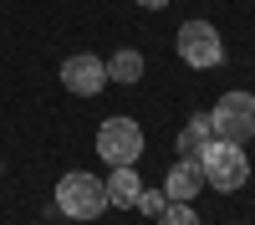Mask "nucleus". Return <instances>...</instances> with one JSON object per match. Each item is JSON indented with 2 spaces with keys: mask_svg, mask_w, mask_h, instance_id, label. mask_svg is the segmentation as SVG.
Listing matches in <instances>:
<instances>
[{
  "mask_svg": "<svg viewBox=\"0 0 255 225\" xmlns=\"http://www.w3.org/2000/svg\"><path fill=\"white\" fill-rule=\"evenodd\" d=\"M61 87L77 92V97H97L102 87H108V61L92 56V51H77L61 61Z\"/></svg>",
  "mask_w": 255,
  "mask_h": 225,
  "instance_id": "obj_6",
  "label": "nucleus"
},
{
  "mask_svg": "<svg viewBox=\"0 0 255 225\" xmlns=\"http://www.w3.org/2000/svg\"><path fill=\"white\" fill-rule=\"evenodd\" d=\"M138 195H143V174L133 164H118L113 179H108V205L113 210H128V205H138Z\"/></svg>",
  "mask_w": 255,
  "mask_h": 225,
  "instance_id": "obj_8",
  "label": "nucleus"
},
{
  "mask_svg": "<svg viewBox=\"0 0 255 225\" xmlns=\"http://www.w3.org/2000/svg\"><path fill=\"white\" fill-rule=\"evenodd\" d=\"M209 128H215V138L250 143L255 138V92H225L209 108Z\"/></svg>",
  "mask_w": 255,
  "mask_h": 225,
  "instance_id": "obj_3",
  "label": "nucleus"
},
{
  "mask_svg": "<svg viewBox=\"0 0 255 225\" xmlns=\"http://www.w3.org/2000/svg\"><path fill=\"white\" fill-rule=\"evenodd\" d=\"M102 210H108V184H102L97 174H61L56 179V215H72V220H97Z\"/></svg>",
  "mask_w": 255,
  "mask_h": 225,
  "instance_id": "obj_2",
  "label": "nucleus"
},
{
  "mask_svg": "<svg viewBox=\"0 0 255 225\" xmlns=\"http://www.w3.org/2000/svg\"><path fill=\"white\" fill-rule=\"evenodd\" d=\"M209 138H215V128H209V113H194V118L179 128V159H199Z\"/></svg>",
  "mask_w": 255,
  "mask_h": 225,
  "instance_id": "obj_9",
  "label": "nucleus"
},
{
  "mask_svg": "<svg viewBox=\"0 0 255 225\" xmlns=\"http://www.w3.org/2000/svg\"><path fill=\"white\" fill-rule=\"evenodd\" d=\"M138 5H143V10H163L168 0H138Z\"/></svg>",
  "mask_w": 255,
  "mask_h": 225,
  "instance_id": "obj_13",
  "label": "nucleus"
},
{
  "mask_svg": "<svg viewBox=\"0 0 255 225\" xmlns=\"http://www.w3.org/2000/svg\"><path fill=\"white\" fill-rule=\"evenodd\" d=\"M199 190H204V169H199V159H179L174 169H168V179H163V195H168V200H184V205H194Z\"/></svg>",
  "mask_w": 255,
  "mask_h": 225,
  "instance_id": "obj_7",
  "label": "nucleus"
},
{
  "mask_svg": "<svg viewBox=\"0 0 255 225\" xmlns=\"http://www.w3.org/2000/svg\"><path fill=\"white\" fill-rule=\"evenodd\" d=\"M138 210H143L148 220L163 215V210H168V195H163V190H143V195H138Z\"/></svg>",
  "mask_w": 255,
  "mask_h": 225,
  "instance_id": "obj_12",
  "label": "nucleus"
},
{
  "mask_svg": "<svg viewBox=\"0 0 255 225\" xmlns=\"http://www.w3.org/2000/svg\"><path fill=\"white\" fill-rule=\"evenodd\" d=\"M108 77H113V82H138V77H143V51L118 46L113 61H108Z\"/></svg>",
  "mask_w": 255,
  "mask_h": 225,
  "instance_id": "obj_10",
  "label": "nucleus"
},
{
  "mask_svg": "<svg viewBox=\"0 0 255 225\" xmlns=\"http://www.w3.org/2000/svg\"><path fill=\"white\" fill-rule=\"evenodd\" d=\"M158 225H199V215H194V205H184V200H168V210L158 215Z\"/></svg>",
  "mask_w": 255,
  "mask_h": 225,
  "instance_id": "obj_11",
  "label": "nucleus"
},
{
  "mask_svg": "<svg viewBox=\"0 0 255 225\" xmlns=\"http://www.w3.org/2000/svg\"><path fill=\"white\" fill-rule=\"evenodd\" d=\"M174 46H179V56L189 61V67H199V72H209V67L225 61V41H220V31L209 26V20H184Z\"/></svg>",
  "mask_w": 255,
  "mask_h": 225,
  "instance_id": "obj_5",
  "label": "nucleus"
},
{
  "mask_svg": "<svg viewBox=\"0 0 255 225\" xmlns=\"http://www.w3.org/2000/svg\"><path fill=\"white\" fill-rule=\"evenodd\" d=\"M97 154L113 164H138V154H143V128L133 118H102L97 123Z\"/></svg>",
  "mask_w": 255,
  "mask_h": 225,
  "instance_id": "obj_4",
  "label": "nucleus"
},
{
  "mask_svg": "<svg viewBox=\"0 0 255 225\" xmlns=\"http://www.w3.org/2000/svg\"><path fill=\"white\" fill-rule=\"evenodd\" d=\"M199 169H204V184L220 195H235L245 190L250 179V159H245V143H230V138H209L204 154H199Z\"/></svg>",
  "mask_w": 255,
  "mask_h": 225,
  "instance_id": "obj_1",
  "label": "nucleus"
}]
</instances>
